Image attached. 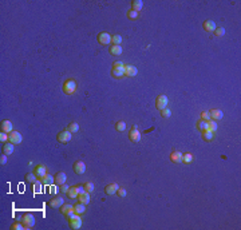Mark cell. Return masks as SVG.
<instances>
[{
  "label": "cell",
  "mask_w": 241,
  "mask_h": 230,
  "mask_svg": "<svg viewBox=\"0 0 241 230\" xmlns=\"http://www.w3.org/2000/svg\"><path fill=\"white\" fill-rule=\"evenodd\" d=\"M111 76L115 79H122L125 78V66L123 67H118V68H111Z\"/></svg>",
  "instance_id": "2e32d148"
},
{
  "label": "cell",
  "mask_w": 241,
  "mask_h": 230,
  "mask_svg": "<svg viewBox=\"0 0 241 230\" xmlns=\"http://www.w3.org/2000/svg\"><path fill=\"white\" fill-rule=\"evenodd\" d=\"M201 134H202V139L205 142H210V141H213V138H214V133L209 131V130H206V131H202Z\"/></svg>",
  "instance_id": "4316f807"
},
{
  "label": "cell",
  "mask_w": 241,
  "mask_h": 230,
  "mask_svg": "<svg viewBox=\"0 0 241 230\" xmlns=\"http://www.w3.org/2000/svg\"><path fill=\"white\" fill-rule=\"evenodd\" d=\"M138 74V70L135 66H131V64H125V75L129 78H133Z\"/></svg>",
  "instance_id": "9a60e30c"
},
{
  "label": "cell",
  "mask_w": 241,
  "mask_h": 230,
  "mask_svg": "<svg viewBox=\"0 0 241 230\" xmlns=\"http://www.w3.org/2000/svg\"><path fill=\"white\" fill-rule=\"evenodd\" d=\"M26 179H27L28 182H31V183H35V182L38 181V177L35 175V173L32 171V173H28V174H27V175H26Z\"/></svg>",
  "instance_id": "74e56055"
},
{
  "label": "cell",
  "mask_w": 241,
  "mask_h": 230,
  "mask_svg": "<svg viewBox=\"0 0 241 230\" xmlns=\"http://www.w3.org/2000/svg\"><path fill=\"white\" fill-rule=\"evenodd\" d=\"M123 66H125V63L120 62V60H117V62L113 63V68H118V67H123Z\"/></svg>",
  "instance_id": "f6af8a7d"
},
{
  "label": "cell",
  "mask_w": 241,
  "mask_h": 230,
  "mask_svg": "<svg viewBox=\"0 0 241 230\" xmlns=\"http://www.w3.org/2000/svg\"><path fill=\"white\" fill-rule=\"evenodd\" d=\"M34 173H35V175L38 177V179H43V178L48 174V173H47V167L43 166V165H38V166L35 167Z\"/></svg>",
  "instance_id": "30bf717a"
},
{
  "label": "cell",
  "mask_w": 241,
  "mask_h": 230,
  "mask_svg": "<svg viewBox=\"0 0 241 230\" xmlns=\"http://www.w3.org/2000/svg\"><path fill=\"white\" fill-rule=\"evenodd\" d=\"M142 8H143V2L142 0H134V2L131 3V9H134V11H142Z\"/></svg>",
  "instance_id": "484cf974"
},
{
  "label": "cell",
  "mask_w": 241,
  "mask_h": 230,
  "mask_svg": "<svg viewBox=\"0 0 241 230\" xmlns=\"http://www.w3.org/2000/svg\"><path fill=\"white\" fill-rule=\"evenodd\" d=\"M195 127H197L201 133H202V131H206V130H208V122L200 118L198 121H197V123H195Z\"/></svg>",
  "instance_id": "d4e9b609"
},
{
  "label": "cell",
  "mask_w": 241,
  "mask_h": 230,
  "mask_svg": "<svg viewBox=\"0 0 241 230\" xmlns=\"http://www.w3.org/2000/svg\"><path fill=\"white\" fill-rule=\"evenodd\" d=\"M64 203V199H63V197H60V196H56V197H54V198H51L48 201V206L51 207V209H58V207H60Z\"/></svg>",
  "instance_id": "52a82bcc"
},
{
  "label": "cell",
  "mask_w": 241,
  "mask_h": 230,
  "mask_svg": "<svg viewBox=\"0 0 241 230\" xmlns=\"http://www.w3.org/2000/svg\"><path fill=\"white\" fill-rule=\"evenodd\" d=\"M56 139H58V142H60V143H68L72 139V133H70L68 130L66 128V130H63V131H60L58 134Z\"/></svg>",
  "instance_id": "5b68a950"
},
{
  "label": "cell",
  "mask_w": 241,
  "mask_h": 230,
  "mask_svg": "<svg viewBox=\"0 0 241 230\" xmlns=\"http://www.w3.org/2000/svg\"><path fill=\"white\" fill-rule=\"evenodd\" d=\"M122 36L120 35H113V38H111V43L115 44V46H120L122 44Z\"/></svg>",
  "instance_id": "e575fe53"
},
{
  "label": "cell",
  "mask_w": 241,
  "mask_h": 230,
  "mask_svg": "<svg viewBox=\"0 0 241 230\" xmlns=\"http://www.w3.org/2000/svg\"><path fill=\"white\" fill-rule=\"evenodd\" d=\"M217 122L216 121H212V119H210V121H208V130L209 131H212V133H214V131H217Z\"/></svg>",
  "instance_id": "d6a6232c"
},
{
  "label": "cell",
  "mask_w": 241,
  "mask_h": 230,
  "mask_svg": "<svg viewBox=\"0 0 241 230\" xmlns=\"http://www.w3.org/2000/svg\"><path fill=\"white\" fill-rule=\"evenodd\" d=\"M111 38L113 36L109 32H100V34H98V36H97L98 43L100 44V46H107V44H110V43H111Z\"/></svg>",
  "instance_id": "8992f818"
},
{
  "label": "cell",
  "mask_w": 241,
  "mask_h": 230,
  "mask_svg": "<svg viewBox=\"0 0 241 230\" xmlns=\"http://www.w3.org/2000/svg\"><path fill=\"white\" fill-rule=\"evenodd\" d=\"M74 212L79 214V216H82V214L86 213V205L82 202H78L77 205H74Z\"/></svg>",
  "instance_id": "44dd1931"
},
{
  "label": "cell",
  "mask_w": 241,
  "mask_h": 230,
  "mask_svg": "<svg viewBox=\"0 0 241 230\" xmlns=\"http://www.w3.org/2000/svg\"><path fill=\"white\" fill-rule=\"evenodd\" d=\"M115 130L119 131V133L125 131V130H126V123H125L123 121H118L117 123H115Z\"/></svg>",
  "instance_id": "1f68e13d"
},
{
  "label": "cell",
  "mask_w": 241,
  "mask_h": 230,
  "mask_svg": "<svg viewBox=\"0 0 241 230\" xmlns=\"http://www.w3.org/2000/svg\"><path fill=\"white\" fill-rule=\"evenodd\" d=\"M68 190H70V186H68V185H66V183H63L62 186H60V191L64 193V194H67Z\"/></svg>",
  "instance_id": "ee69618b"
},
{
  "label": "cell",
  "mask_w": 241,
  "mask_h": 230,
  "mask_svg": "<svg viewBox=\"0 0 241 230\" xmlns=\"http://www.w3.org/2000/svg\"><path fill=\"white\" fill-rule=\"evenodd\" d=\"M213 34H214V36H217V38L224 36V35H225V28L224 27H216Z\"/></svg>",
  "instance_id": "d590c367"
},
{
  "label": "cell",
  "mask_w": 241,
  "mask_h": 230,
  "mask_svg": "<svg viewBox=\"0 0 241 230\" xmlns=\"http://www.w3.org/2000/svg\"><path fill=\"white\" fill-rule=\"evenodd\" d=\"M62 88H63V92H64V94L74 95L75 91L78 90V82L75 81V79H67V81H64Z\"/></svg>",
  "instance_id": "6da1fadb"
},
{
  "label": "cell",
  "mask_w": 241,
  "mask_h": 230,
  "mask_svg": "<svg viewBox=\"0 0 241 230\" xmlns=\"http://www.w3.org/2000/svg\"><path fill=\"white\" fill-rule=\"evenodd\" d=\"M0 141H2L3 143L8 142V141H9V134H7V133L2 131V133H0Z\"/></svg>",
  "instance_id": "60d3db41"
},
{
  "label": "cell",
  "mask_w": 241,
  "mask_h": 230,
  "mask_svg": "<svg viewBox=\"0 0 241 230\" xmlns=\"http://www.w3.org/2000/svg\"><path fill=\"white\" fill-rule=\"evenodd\" d=\"M209 114H210V119L212 121H221V119L224 118V114H222V111L221 110H218V108H212L209 111Z\"/></svg>",
  "instance_id": "5bb4252c"
},
{
  "label": "cell",
  "mask_w": 241,
  "mask_h": 230,
  "mask_svg": "<svg viewBox=\"0 0 241 230\" xmlns=\"http://www.w3.org/2000/svg\"><path fill=\"white\" fill-rule=\"evenodd\" d=\"M71 212H74V205H71V203H63L62 206H60V213H62L63 216H66V214L71 213Z\"/></svg>",
  "instance_id": "7402d4cb"
},
{
  "label": "cell",
  "mask_w": 241,
  "mask_h": 230,
  "mask_svg": "<svg viewBox=\"0 0 241 230\" xmlns=\"http://www.w3.org/2000/svg\"><path fill=\"white\" fill-rule=\"evenodd\" d=\"M7 157H8V155H6V154H3V155L0 157V165H2V166L7 163Z\"/></svg>",
  "instance_id": "bcb514c9"
},
{
  "label": "cell",
  "mask_w": 241,
  "mask_h": 230,
  "mask_svg": "<svg viewBox=\"0 0 241 230\" xmlns=\"http://www.w3.org/2000/svg\"><path fill=\"white\" fill-rule=\"evenodd\" d=\"M78 201L82 202V203H84V205H88L90 201H91L90 193H88V191H84V193H82V194H79V196H78Z\"/></svg>",
  "instance_id": "ffe728a7"
},
{
  "label": "cell",
  "mask_w": 241,
  "mask_h": 230,
  "mask_svg": "<svg viewBox=\"0 0 241 230\" xmlns=\"http://www.w3.org/2000/svg\"><path fill=\"white\" fill-rule=\"evenodd\" d=\"M170 161L173 163H181L182 162V153L178 151V150H173L170 153Z\"/></svg>",
  "instance_id": "e0dca14e"
},
{
  "label": "cell",
  "mask_w": 241,
  "mask_h": 230,
  "mask_svg": "<svg viewBox=\"0 0 241 230\" xmlns=\"http://www.w3.org/2000/svg\"><path fill=\"white\" fill-rule=\"evenodd\" d=\"M117 196L118 197H126L127 196V191H126V189H125V187H119L118 190H117Z\"/></svg>",
  "instance_id": "b9f144b4"
},
{
  "label": "cell",
  "mask_w": 241,
  "mask_h": 230,
  "mask_svg": "<svg viewBox=\"0 0 241 230\" xmlns=\"http://www.w3.org/2000/svg\"><path fill=\"white\" fill-rule=\"evenodd\" d=\"M78 194H79L78 193V186H72V187H70L67 196H68V198L74 199V198H78Z\"/></svg>",
  "instance_id": "f1b7e54d"
},
{
  "label": "cell",
  "mask_w": 241,
  "mask_h": 230,
  "mask_svg": "<svg viewBox=\"0 0 241 230\" xmlns=\"http://www.w3.org/2000/svg\"><path fill=\"white\" fill-rule=\"evenodd\" d=\"M23 141V137H22V134H20L19 131H16V130H13V131L9 134V141L8 142H11L13 144H20Z\"/></svg>",
  "instance_id": "9c48e42d"
},
{
  "label": "cell",
  "mask_w": 241,
  "mask_h": 230,
  "mask_svg": "<svg viewBox=\"0 0 241 230\" xmlns=\"http://www.w3.org/2000/svg\"><path fill=\"white\" fill-rule=\"evenodd\" d=\"M168 103H169V99L168 97L165 94H161L157 97V99H155V107H157L159 111H162L163 108H166L168 107Z\"/></svg>",
  "instance_id": "3957f363"
},
{
  "label": "cell",
  "mask_w": 241,
  "mask_h": 230,
  "mask_svg": "<svg viewBox=\"0 0 241 230\" xmlns=\"http://www.w3.org/2000/svg\"><path fill=\"white\" fill-rule=\"evenodd\" d=\"M119 189V185L118 183H109L106 185V187H104V193L107 194V196H114V194H117V190Z\"/></svg>",
  "instance_id": "4fadbf2b"
},
{
  "label": "cell",
  "mask_w": 241,
  "mask_h": 230,
  "mask_svg": "<svg viewBox=\"0 0 241 230\" xmlns=\"http://www.w3.org/2000/svg\"><path fill=\"white\" fill-rule=\"evenodd\" d=\"M202 27H204V29L206 32H213L214 29H216V23L213 22V20H205L204 23H202Z\"/></svg>",
  "instance_id": "d6986e66"
},
{
  "label": "cell",
  "mask_w": 241,
  "mask_h": 230,
  "mask_svg": "<svg viewBox=\"0 0 241 230\" xmlns=\"http://www.w3.org/2000/svg\"><path fill=\"white\" fill-rule=\"evenodd\" d=\"M141 138H142V135H141V133H139V130H138V126L135 124V126H133L131 130L129 131V139H130V142L137 143V142L141 141Z\"/></svg>",
  "instance_id": "277c9868"
},
{
  "label": "cell",
  "mask_w": 241,
  "mask_h": 230,
  "mask_svg": "<svg viewBox=\"0 0 241 230\" xmlns=\"http://www.w3.org/2000/svg\"><path fill=\"white\" fill-rule=\"evenodd\" d=\"M201 119H204V121H210V114L209 111H202L201 112Z\"/></svg>",
  "instance_id": "7bdbcfd3"
},
{
  "label": "cell",
  "mask_w": 241,
  "mask_h": 230,
  "mask_svg": "<svg viewBox=\"0 0 241 230\" xmlns=\"http://www.w3.org/2000/svg\"><path fill=\"white\" fill-rule=\"evenodd\" d=\"M67 181V175H66V173H63V171H59L56 174V177H55V183L59 185V186H62L63 183H66Z\"/></svg>",
  "instance_id": "ac0fdd59"
},
{
  "label": "cell",
  "mask_w": 241,
  "mask_h": 230,
  "mask_svg": "<svg viewBox=\"0 0 241 230\" xmlns=\"http://www.w3.org/2000/svg\"><path fill=\"white\" fill-rule=\"evenodd\" d=\"M193 154H190V153H185V154H182V162L185 163V165H190L193 162Z\"/></svg>",
  "instance_id": "83f0119b"
},
{
  "label": "cell",
  "mask_w": 241,
  "mask_h": 230,
  "mask_svg": "<svg viewBox=\"0 0 241 230\" xmlns=\"http://www.w3.org/2000/svg\"><path fill=\"white\" fill-rule=\"evenodd\" d=\"M122 52H123L122 46H115V44H113V46L110 47V54L114 55V56H120Z\"/></svg>",
  "instance_id": "603a6c76"
},
{
  "label": "cell",
  "mask_w": 241,
  "mask_h": 230,
  "mask_svg": "<svg viewBox=\"0 0 241 230\" xmlns=\"http://www.w3.org/2000/svg\"><path fill=\"white\" fill-rule=\"evenodd\" d=\"M138 16H139V12L134 11V9H131V8H130L129 11H127V18L130 19V20H137V19H138Z\"/></svg>",
  "instance_id": "4dcf8cb0"
},
{
  "label": "cell",
  "mask_w": 241,
  "mask_h": 230,
  "mask_svg": "<svg viewBox=\"0 0 241 230\" xmlns=\"http://www.w3.org/2000/svg\"><path fill=\"white\" fill-rule=\"evenodd\" d=\"M83 186L86 189V191H88V193L94 191V183L93 182H86V183H83Z\"/></svg>",
  "instance_id": "ab89813d"
},
{
  "label": "cell",
  "mask_w": 241,
  "mask_h": 230,
  "mask_svg": "<svg viewBox=\"0 0 241 230\" xmlns=\"http://www.w3.org/2000/svg\"><path fill=\"white\" fill-rule=\"evenodd\" d=\"M15 144L11 143V142H8L6 143L3 146V154H6V155H11V154H13V150H15Z\"/></svg>",
  "instance_id": "cb8c5ba5"
},
{
  "label": "cell",
  "mask_w": 241,
  "mask_h": 230,
  "mask_svg": "<svg viewBox=\"0 0 241 230\" xmlns=\"http://www.w3.org/2000/svg\"><path fill=\"white\" fill-rule=\"evenodd\" d=\"M0 126H2V131L7 133V134H11L13 131V124H12L11 121H8V119H4V121H2Z\"/></svg>",
  "instance_id": "7c38bea8"
},
{
  "label": "cell",
  "mask_w": 241,
  "mask_h": 230,
  "mask_svg": "<svg viewBox=\"0 0 241 230\" xmlns=\"http://www.w3.org/2000/svg\"><path fill=\"white\" fill-rule=\"evenodd\" d=\"M67 130H68V131L70 133H78L79 131V124L77 123V122H71V123H70L68 124V126H67Z\"/></svg>",
  "instance_id": "f546056e"
},
{
  "label": "cell",
  "mask_w": 241,
  "mask_h": 230,
  "mask_svg": "<svg viewBox=\"0 0 241 230\" xmlns=\"http://www.w3.org/2000/svg\"><path fill=\"white\" fill-rule=\"evenodd\" d=\"M74 173L75 174H78V175H82V174H84V171H86V165H84L83 161H77V162H74Z\"/></svg>",
  "instance_id": "ba28073f"
},
{
  "label": "cell",
  "mask_w": 241,
  "mask_h": 230,
  "mask_svg": "<svg viewBox=\"0 0 241 230\" xmlns=\"http://www.w3.org/2000/svg\"><path fill=\"white\" fill-rule=\"evenodd\" d=\"M170 115H172V111H170V108H163L162 111H161V117L162 118H165V119H168V118H170Z\"/></svg>",
  "instance_id": "f35d334b"
},
{
  "label": "cell",
  "mask_w": 241,
  "mask_h": 230,
  "mask_svg": "<svg viewBox=\"0 0 241 230\" xmlns=\"http://www.w3.org/2000/svg\"><path fill=\"white\" fill-rule=\"evenodd\" d=\"M24 229H27V227L24 226L23 222H15L11 225V230H24Z\"/></svg>",
  "instance_id": "8d00e7d4"
},
{
  "label": "cell",
  "mask_w": 241,
  "mask_h": 230,
  "mask_svg": "<svg viewBox=\"0 0 241 230\" xmlns=\"http://www.w3.org/2000/svg\"><path fill=\"white\" fill-rule=\"evenodd\" d=\"M84 191H86V189H84L83 185H80V186H78V193H79V194H82V193H84ZM79 194H78V196H79Z\"/></svg>",
  "instance_id": "7dc6e473"
},
{
  "label": "cell",
  "mask_w": 241,
  "mask_h": 230,
  "mask_svg": "<svg viewBox=\"0 0 241 230\" xmlns=\"http://www.w3.org/2000/svg\"><path fill=\"white\" fill-rule=\"evenodd\" d=\"M43 183L44 185H54L55 183V177H52L51 174H47V175L43 178Z\"/></svg>",
  "instance_id": "836d02e7"
},
{
  "label": "cell",
  "mask_w": 241,
  "mask_h": 230,
  "mask_svg": "<svg viewBox=\"0 0 241 230\" xmlns=\"http://www.w3.org/2000/svg\"><path fill=\"white\" fill-rule=\"evenodd\" d=\"M22 222L24 223V226H26L27 229H32L35 226L36 219H35V217L32 216L31 213H26V214H23V216H22Z\"/></svg>",
  "instance_id": "7a4b0ae2"
},
{
  "label": "cell",
  "mask_w": 241,
  "mask_h": 230,
  "mask_svg": "<svg viewBox=\"0 0 241 230\" xmlns=\"http://www.w3.org/2000/svg\"><path fill=\"white\" fill-rule=\"evenodd\" d=\"M82 223H83V221H82V217H80V216H77L75 218H72L71 221H68L70 227H71L72 230L80 229V227H82Z\"/></svg>",
  "instance_id": "8fae6325"
},
{
  "label": "cell",
  "mask_w": 241,
  "mask_h": 230,
  "mask_svg": "<svg viewBox=\"0 0 241 230\" xmlns=\"http://www.w3.org/2000/svg\"><path fill=\"white\" fill-rule=\"evenodd\" d=\"M34 189H35V191H40V185L38 183V181L34 183Z\"/></svg>",
  "instance_id": "c3c4849f"
}]
</instances>
